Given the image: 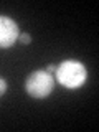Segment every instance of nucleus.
Returning a JSON list of instances; mask_svg holds the SVG:
<instances>
[{"mask_svg":"<svg viewBox=\"0 0 99 132\" xmlns=\"http://www.w3.org/2000/svg\"><path fill=\"white\" fill-rule=\"evenodd\" d=\"M55 81L66 89H79L88 81V69L81 61L64 60L56 66Z\"/></svg>","mask_w":99,"mask_h":132,"instance_id":"f257e3e1","label":"nucleus"},{"mask_svg":"<svg viewBox=\"0 0 99 132\" xmlns=\"http://www.w3.org/2000/svg\"><path fill=\"white\" fill-rule=\"evenodd\" d=\"M55 89V76L45 69H36L25 79V91L33 99H45Z\"/></svg>","mask_w":99,"mask_h":132,"instance_id":"f03ea898","label":"nucleus"},{"mask_svg":"<svg viewBox=\"0 0 99 132\" xmlns=\"http://www.w3.org/2000/svg\"><path fill=\"white\" fill-rule=\"evenodd\" d=\"M18 23L7 15H0V48H12L18 41Z\"/></svg>","mask_w":99,"mask_h":132,"instance_id":"7ed1b4c3","label":"nucleus"},{"mask_svg":"<svg viewBox=\"0 0 99 132\" xmlns=\"http://www.w3.org/2000/svg\"><path fill=\"white\" fill-rule=\"evenodd\" d=\"M18 41L22 45H30L31 43V35H30V33H20V35H18Z\"/></svg>","mask_w":99,"mask_h":132,"instance_id":"20e7f679","label":"nucleus"},{"mask_svg":"<svg viewBox=\"0 0 99 132\" xmlns=\"http://www.w3.org/2000/svg\"><path fill=\"white\" fill-rule=\"evenodd\" d=\"M5 93H7V81L3 79V78H0V97H2Z\"/></svg>","mask_w":99,"mask_h":132,"instance_id":"39448f33","label":"nucleus"},{"mask_svg":"<svg viewBox=\"0 0 99 132\" xmlns=\"http://www.w3.org/2000/svg\"><path fill=\"white\" fill-rule=\"evenodd\" d=\"M45 71L50 73V74H53L55 76V71H56V64H48L46 68H45Z\"/></svg>","mask_w":99,"mask_h":132,"instance_id":"423d86ee","label":"nucleus"}]
</instances>
